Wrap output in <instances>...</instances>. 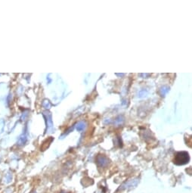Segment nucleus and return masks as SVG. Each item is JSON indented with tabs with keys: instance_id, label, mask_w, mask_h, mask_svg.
<instances>
[{
	"instance_id": "4",
	"label": "nucleus",
	"mask_w": 192,
	"mask_h": 193,
	"mask_svg": "<svg viewBox=\"0 0 192 193\" xmlns=\"http://www.w3.org/2000/svg\"><path fill=\"white\" fill-rule=\"evenodd\" d=\"M169 88L167 87V86H163V87H161V89H160V94H161L162 96H165L166 95V93L169 92Z\"/></svg>"
},
{
	"instance_id": "3",
	"label": "nucleus",
	"mask_w": 192,
	"mask_h": 193,
	"mask_svg": "<svg viewBox=\"0 0 192 193\" xmlns=\"http://www.w3.org/2000/svg\"><path fill=\"white\" fill-rule=\"evenodd\" d=\"M97 163H98V164L99 165L100 167H104L109 163V160L105 156L99 155L97 157Z\"/></svg>"
},
{
	"instance_id": "5",
	"label": "nucleus",
	"mask_w": 192,
	"mask_h": 193,
	"mask_svg": "<svg viewBox=\"0 0 192 193\" xmlns=\"http://www.w3.org/2000/svg\"><path fill=\"white\" fill-rule=\"evenodd\" d=\"M35 193H36V192H35Z\"/></svg>"
},
{
	"instance_id": "1",
	"label": "nucleus",
	"mask_w": 192,
	"mask_h": 193,
	"mask_svg": "<svg viewBox=\"0 0 192 193\" xmlns=\"http://www.w3.org/2000/svg\"><path fill=\"white\" fill-rule=\"evenodd\" d=\"M190 160L188 153L186 151H180L175 154L173 159V163L176 165H184L187 163Z\"/></svg>"
},
{
	"instance_id": "2",
	"label": "nucleus",
	"mask_w": 192,
	"mask_h": 193,
	"mask_svg": "<svg viewBox=\"0 0 192 193\" xmlns=\"http://www.w3.org/2000/svg\"><path fill=\"white\" fill-rule=\"evenodd\" d=\"M139 183V179H132L126 181L124 182L119 188V190H125V189H129V188H135L137 186V185Z\"/></svg>"
}]
</instances>
